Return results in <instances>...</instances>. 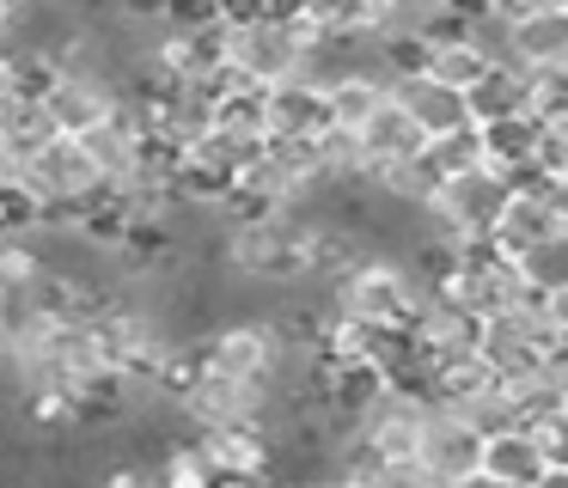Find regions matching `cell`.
Instances as JSON below:
<instances>
[{
    "label": "cell",
    "instance_id": "26",
    "mask_svg": "<svg viewBox=\"0 0 568 488\" xmlns=\"http://www.w3.org/2000/svg\"><path fill=\"white\" fill-rule=\"evenodd\" d=\"M19 43V0H0V55H13Z\"/></svg>",
    "mask_w": 568,
    "mask_h": 488
},
{
    "label": "cell",
    "instance_id": "10",
    "mask_svg": "<svg viewBox=\"0 0 568 488\" xmlns=\"http://www.w3.org/2000/svg\"><path fill=\"white\" fill-rule=\"evenodd\" d=\"M385 92L397 98V104L409 110V122H416L428 141H440V134H458V129H470V104H465V92H453V85H440L434 73H397Z\"/></svg>",
    "mask_w": 568,
    "mask_h": 488
},
{
    "label": "cell",
    "instance_id": "8",
    "mask_svg": "<svg viewBox=\"0 0 568 488\" xmlns=\"http://www.w3.org/2000/svg\"><path fill=\"white\" fill-rule=\"evenodd\" d=\"M43 110H50L55 134H87L92 122L123 110V80L116 73H55L43 85Z\"/></svg>",
    "mask_w": 568,
    "mask_h": 488
},
{
    "label": "cell",
    "instance_id": "17",
    "mask_svg": "<svg viewBox=\"0 0 568 488\" xmlns=\"http://www.w3.org/2000/svg\"><path fill=\"white\" fill-rule=\"evenodd\" d=\"M483 470L507 488H531L544 476V451L531 439V427H501V434L483 439Z\"/></svg>",
    "mask_w": 568,
    "mask_h": 488
},
{
    "label": "cell",
    "instance_id": "18",
    "mask_svg": "<svg viewBox=\"0 0 568 488\" xmlns=\"http://www.w3.org/2000/svg\"><path fill=\"white\" fill-rule=\"evenodd\" d=\"M385 104V80L373 68H343L324 80V110H331V129H361L373 110Z\"/></svg>",
    "mask_w": 568,
    "mask_h": 488
},
{
    "label": "cell",
    "instance_id": "23",
    "mask_svg": "<svg viewBox=\"0 0 568 488\" xmlns=\"http://www.w3.org/2000/svg\"><path fill=\"white\" fill-rule=\"evenodd\" d=\"M422 165H428V177H434V183L453 177V171L483 165V141H477V129H458V134H440V141H428V146H422Z\"/></svg>",
    "mask_w": 568,
    "mask_h": 488
},
{
    "label": "cell",
    "instance_id": "6",
    "mask_svg": "<svg viewBox=\"0 0 568 488\" xmlns=\"http://www.w3.org/2000/svg\"><path fill=\"white\" fill-rule=\"evenodd\" d=\"M190 366L275 390V317H226L190 342Z\"/></svg>",
    "mask_w": 568,
    "mask_h": 488
},
{
    "label": "cell",
    "instance_id": "7",
    "mask_svg": "<svg viewBox=\"0 0 568 488\" xmlns=\"http://www.w3.org/2000/svg\"><path fill=\"white\" fill-rule=\"evenodd\" d=\"M428 409L434 403L422 397V390L385 385V390H373V403L348 421V434H355L367 451H379V458H416V439H422Z\"/></svg>",
    "mask_w": 568,
    "mask_h": 488
},
{
    "label": "cell",
    "instance_id": "4",
    "mask_svg": "<svg viewBox=\"0 0 568 488\" xmlns=\"http://www.w3.org/2000/svg\"><path fill=\"white\" fill-rule=\"evenodd\" d=\"M13 190L38 207L43 220H74L80 207H92L104 195L99 171H92L80 134H50L38 153H26L13 165Z\"/></svg>",
    "mask_w": 568,
    "mask_h": 488
},
{
    "label": "cell",
    "instance_id": "1",
    "mask_svg": "<svg viewBox=\"0 0 568 488\" xmlns=\"http://www.w3.org/2000/svg\"><path fill=\"white\" fill-rule=\"evenodd\" d=\"M312 207H282V214H245L226 220L221 263L245 281H270V287H294L312 275Z\"/></svg>",
    "mask_w": 568,
    "mask_h": 488
},
{
    "label": "cell",
    "instance_id": "14",
    "mask_svg": "<svg viewBox=\"0 0 568 488\" xmlns=\"http://www.w3.org/2000/svg\"><path fill=\"white\" fill-rule=\"evenodd\" d=\"M465 104H470V122L531 116V104H538V92H531V68H519V61L495 55V61H489V73H483V80L465 92Z\"/></svg>",
    "mask_w": 568,
    "mask_h": 488
},
{
    "label": "cell",
    "instance_id": "28",
    "mask_svg": "<svg viewBox=\"0 0 568 488\" xmlns=\"http://www.w3.org/2000/svg\"><path fill=\"white\" fill-rule=\"evenodd\" d=\"M440 488H507V482H495V476H489V470H483V464H477V470H470V476H453V482H440Z\"/></svg>",
    "mask_w": 568,
    "mask_h": 488
},
{
    "label": "cell",
    "instance_id": "5",
    "mask_svg": "<svg viewBox=\"0 0 568 488\" xmlns=\"http://www.w3.org/2000/svg\"><path fill=\"white\" fill-rule=\"evenodd\" d=\"M507 195H514V177L495 171V165L453 171V177H440L434 195L422 202V226H428V238H446V244L489 238L501 207H507Z\"/></svg>",
    "mask_w": 568,
    "mask_h": 488
},
{
    "label": "cell",
    "instance_id": "3",
    "mask_svg": "<svg viewBox=\"0 0 568 488\" xmlns=\"http://www.w3.org/2000/svg\"><path fill=\"white\" fill-rule=\"evenodd\" d=\"M312 61H318V31L294 7L251 12V19L226 24V68L245 73L251 85L300 80V73H312Z\"/></svg>",
    "mask_w": 568,
    "mask_h": 488
},
{
    "label": "cell",
    "instance_id": "21",
    "mask_svg": "<svg viewBox=\"0 0 568 488\" xmlns=\"http://www.w3.org/2000/svg\"><path fill=\"white\" fill-rule=\"evenodd\" d=\"M514 263H519V281H526L531 293H562L568 287V226H556L550 238L519 251Z\"/></svg>",
    "mask_w": 568,
    "mask_h": 488
},
{
    "label": "cell",
    "instance_id": "11",
    "mask_svg": "<svg viewBox=\"0 0 568 488\" xmlns=\"http://www.w3.org/2000/svg\"><path fill=\"white\" fill-rule=\"evenodd\" d=\"M556 226H562V220H556L550 183L526 177V183H514V195H507V207H501V220H495L489 244H495V251H507V256H519V251H531L538 238H550Z\"/></svg>",
    "mask_w": 568,
    "mask_h": 488
},
{
    "label": "cell",
    "instance_id": "12",
    "mask_svg": "<svg viewBox=\"0 0 568 488\" xmlns=\"http://www.w3.org/2000/svg\"><path fill=\"white\" fill-rule=\"evenodd\" d=\"M495 55L519 61V68H544V61L568 55V7H531L495 37Z\"/></svg>",
    "mask_w": 568,
    "mask_h": 488
},
{
    "label": "cell",
    "instance_id": "2",
    "mask_svg": "<svg viewBox=\"0 0 568 488\" xmlns=\"http://www.w3.org/2000/svg\"><path fill=\"white\" fill-rule=\"evenodd\" d=\"M324 287H331L324 293V312L355 324V329H397L422 305V275L409 263H397V256H379V251L336 268V275H324Z\"/></svg>",
    "mask_w": 568,
    "mask_h": 488
},
{
    "label": "cell",
    "instance_id": "20",
    "mask_svg": "<svg viewBox=\"0 0 568 488\" xmlns=\"http://www.w3.org/2000/svg\"><path fill=\"white\" fill-rule=\"evenodd\" d=\"M294 12L312 24L318 37H367L379 0H294Z\"/></svg>",
    "mask_w": 568,
    "mask_h": 488
},
{
    "label": "cell",
    "instance_id": "9",
    "mask_svg": "<svg viewBox=\"0 0 568 488\" xmlns=\"http://www.w3.org/2000/svg\"><path fill=\"white\" fill-rule=\"evenodd\" d=\"M416 464L434 476V482L470 476L483 464V434L465 421V415H453V409H440V403H434L428 421H422V439H416Z\"/></svg>",
    "mask_w": 568,
    "mask_h": 488
},
{
    "label": "cell",
    "instance_id": "22",
    "mask_svg": "<svg viewBox=\"0 0 568 488\" xmlns=\"http://www.w3.org/2000/svg\"><path fill=\"white\" fill-rule=\"evenodd\" d=\"M531 177L562 183L568 177V110H538V153H531Z\"/></svg>",
    "mask_w": 568,
    "mask_h": 488
},
{
    "label": "cell",
    "instance_id": "13",
    "mask_svg": "<svg viewBox=\"0 0 568 488\" xmlns=\"http://www.w3.org/2000/svg\"><path fill=\"white\" fill-rule=\"evenodd\" d=\"M361 153H367V171H379V165H404V159H422V146H428V134L409 122V110L397 104L392 92H385V104L373 110L367 122H361Z\"/></svg>",
    "mask_w": 568,
    "mask_h": 488
},
{
    "label": "cell",
    "instance_id": "24",
    "mask_svg": "<svg viewBox=\"0 0 568 488\" xmlns=\"http://www.w3.org/2000/svg\"><path fill=\"white\" fill-rule=\"evenodd\" d=\"M355 488H440L416 458H373L361 476H348Z\"/></svg>",
    "mask_w": 568,
    "mask_h": 488
},
{
    "label": "cell",
    "instance_id": "19",
    "mask_svg": "<svg viewBox=\"0 0 568 488\" xmlns=\"http://www.w3.org/2000/svg\"><path fill=\"white\" fill-rule=\"evenodd\" d=\"M55 134V122H50V110H43V98H26L19 92L13 104L0 110V146H7V159H26V153H38L43 141Z\"/></svg>",
    "mask_w": 568,
    "mask_h": 488
},
{
    "label": "cell",
    "instance_id": "15",
    "mask_svg": "<svg viewBox=\"0 0 568 488\" xmlns=\"http://www.w3.org/2000/svg\"><path fill=\"white\" fill-rule=\"evenodd\" d=\"M331 129V110H324V80L300 73V80L270 85V134L282 141H312V134Z\"/></svg>",
    "mask_w": 568,
    "mask_h": 488
},
{
    "label": "cell",
    "instance_id": "16",
    "mask_svg": "<svg viewBox=\"0 0 568 488\" xmlns=\"http://www.w3.org/2000/svg\"><path fill=\"white\" fill-rule=\"evenodd\" d=\"M483 141V165L507 171L514 183L531 177V153H538V116H495V122H470Z\"/></svg>",
    "mask_w": 568,
    "mask_h": 488
},
{
    "label": "cell",
    "instance_id": "25",
    "mask_svg": "<svg viewBox=\"0 0 568 488\" xmlns=\"http://www.w3.org/2000/svg\"><path fill=\"white\" fill-rule=\"evenodd\" d=\"M531 439H538L544 464H562L568 470V403H556L550 415H538V421H531Z\"/></svg>",
    "mask_w": 568,
    "mask_h": 488
},
{
    "label": "cell",
    "instance_id": "29",
    "mask_svg": "<svg viewBox=\"0 0 568 488\" xmlns=\"http://www.w3.org/2000/svg\"><path fill=\"white\" fill-rule=\"evenodd\" d=\"M531 488H568V470H562V464H544V476Z\"/></svg>",
    "mask_w": 568,
    "mask_h": 488
},
{
    "label": "cell",
    "instance_id": "27",
    "mask_svg": "<svg viewBox=\"0 0 568 488\" xmlns=\"http://www.w3.org/2000/svg\"><path fill=\"white\" fill-rule=\"evenodd\" d=\"M544 324H550L556 336H568V287L562 293H544Z\"/></svg>",
    "mask_w": 568,
    "mask_h": 488
}]
</instances>
